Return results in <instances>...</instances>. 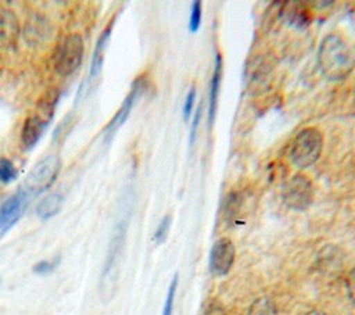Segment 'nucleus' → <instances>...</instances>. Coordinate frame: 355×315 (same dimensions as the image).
Segmentation results:
<instances>
[{"mask_svg": "<svg viewBox=\"0 0 355 315\" xmlns=\"http://www.w3.org/2000/svg\"><path fill=\"white\" fill-rule=\"evenodd\" d=\"M316 61L322 76L330 82L344 80L355 67L354 51L338 33H329L322 39Z\"/></svg>", "mask_w": 355, "mask_h": 315, "instance_id": "nucleus-1", "label": "nucleus"}, {"mask_svg": "<svg viewBox=\"0 0 355 315\" xmlns=\"http://www.w3.org/2000/svg\"><path fill=\"white\" fill-rule=\"evenodd\" d=\"M128 225H129V214H122L116 219L111 233V239L108 243L104 266L100 278V286H98L100 298L104 303H108L114 297L118 289Z\"/></svg>", "mask_w": 355, "mask_h": 315, "instance_id": "nucleus-2", "label": "nucleus"}, {"mask_svg": "<svg viewBox=\"0 0 355 315\" xmlns=\"http://www.w3.org/2000/svg\"><path fill=\"white\" fill-rule=\"evenodd\" d=\"M57 99H58L57 92L51 90L46 93L37 103L35 112L26 117L21 130V144L24 146L25 150L33 148L36 143L40 140L43 132L46 130L47 125L53 119Z\"/></svg>", "mask_w": 355, "mask_h": 315, "instance_id": "nucleus-3", "label": "nucleus"}, {"mask_svg": "<svg viewBox=\"0 0 355 315\" xmlns=\"http://www.w3.org/2000/svg\"><path fill=\"white\" fill-rule=\"evenodd\" d=\"M323 135L318 128L309 126L301 129L291 142L288 150L290 162L298 169L312 167L322 154Z\"/></svg>", "mask_w": 355, "mask_h": 315, "instance_id": "nucleus-4", "label": "nucleus"}, {"mask_svg": "<svg viewBox=\"0 0 355 315\" xmlns=\"http://www.w3.org/2000/svg\"><path fill=\"white\" fill-rule=\"evenodd\" d=\"M60 169L61 158L55 154L46 155L29 171L21 189L25 190L31 197L42 194L54 183Z\"/></svg>", "mask_w": 355, "mask_h": 315, "instance_id": "nucleus-5", "label": "nucleus"}, {"mask_svg": "<svg viewBox=\"0 0 355 315\" xmlns=\"http://www.w3.org/2000/svg\"><path fill=\"white\" fill-rule=\"evenodd\" d=\"M83 39L79 33H69L64 36L54 51V69L61 76L73 74L83 58Z\"/></svg>", "mask_w": 355, "mask_h": 315, "instance_id": "nucleus-6", "label": "nucleus"}, {"mask_svg": "<svg viewBox=\"0 0 355 315\" xmlns=\"http://www.w3.org/2000/svg\"><path fill=\"white\" fill-rule=\"evenodd\" d=\"M283 203L294 211L306 210L313 201V186L312 180L304 175H294L283 189Z\"/></svg>", "mask_w": 355, "mask_h": 315, "instance_id": "nucleus-7", "label": "nucleus"}, {"mask_svg": "<svg viewBox=\"0 0 355 315\" xmlns=\"http://www.w3.org/2000/svg\"><path fill=\"white\" fill-rule=\"evenodd\" d=\"M146 87V82L144 78H137L133 83L132 87L129 90V93L126 94L125 100L122 101L121 107L118 108V111L114 114V117L111 118V121L108 122V125L104 128L103 130V137L104 142H110L112 139V136L116 133V130L126 122V119L129 118L135 104L137 103V100L140 99V96L143 94Z\"/></svg>", "mask_w": 355, "mask_h": 315, "instance_id": "nucleus-8", "label": "nucleus"}, {"mask_svg": "<svg viewBox=\"0 0 355 315\" xmlns=\"http://www.w3.org/2000/svg\"><path fill=\"white\" fill-rule=\"evenodd\" d=\"M31 198L25 190L19 189L0 205V239L19 221Z\"/></svg>", "mask_w": 355, "mask_h": 315, "instance_id": "nucleus-9", "label": "nucleus"}, {"mask_svg": "<svg viewBox=\"0 0 355 315\" xmlns=\"http://www.w3.org/2000/svg\"><path fill=\"white\" fill-rule=\"evenodd\" d=\"M236 247L229 237L218 239L209 251V271L214 276H225L234 264Z\"/></svg>", "mask_w": 355, "mask_h": 315, "instance_id": "nucleus-10", "label": "nucleus"}, {"mask_svg": "<svg viewBox=\"0 0 355 315\" xmlns=\"http://www.w3.org/2000/svg\"><path fill=\"white\" fill-rule=\"evenodd\" d=\"M19 24L12 11L0 7V49H10L17 43Z\"/></svg>", "mask_w": 355, "mask_h": 315, "instance_id": "nucleus-11", "label": "nucleus"}, {"mask_svg": "<svg viewBox=\"0 0 355 315\" xmlns=\"http://www.w3.org/2000/svg\"><path fill=\"white\" fill-rule=\"evenodd\" d=\"M111 32H112V22L108 24V26L101 32L100 37L97 39L93 56H92V62H90V68H89V76H87V85L92 83L98 74L101 72V67H103V61H104V56H105V49L107 44L110 42L111 37Z\"/></svg>", "mask_w": 355, "mask_h": 315, "instance_id": "nucleus-12", "label": "nucleus"}, {"mask_svg": "<svg viewBox=\"0 0 355 315\" xmlns=\"http://www.w3.org/2000/svg\"><path fill=\"white\" fill-rule=\"evenodd\" d=\"M220 79H222V57H220L219 53H216L214 72H212V78H211V83H209V94H208V119H209V125H212V122L215 119V114H216Z\"/></svg>", "mask_w": 355, "mask_h": 315, "instance_id": "nucleus-13", "label": "nucleus"}, {"mask_svg": "<svg viewBox=\"0 0 355 315\" xmlns=\"http://www.w3.org/2000/svg\"><path fill=\"white\" fill-rule=\"evenodd\" d=\"M64 197L60 193H53L46 196L36 207V214L42 218V219H49L51 216H54L62 205Z\"/></svg>", "mask_w": 355, "mask_h": 315, "instance_id": "nucleus-14", "label": "nucleus"}, {"mask_svg": "<svg viewBox=\"0 0 355 315\" xmlns=\"http://www.w3.org/2000/svg\"><path fill=\"white\" fill-rule=\"evenodd\" d=\"M248 315H276L275 303L269 297H261L251 304Z\"/></svg>", "mask_w": 355, "mask_h": 315, "instance_id": "nucleus-15", "label": "nucleus"}, {"mask_svg": "<svg viewBox=\"0 0 355 315\" xmlns=\"http://www.w3.org/2000/svg\"><path fill=\"white\" fill-rule=\"evenodd\" d=\"M18 176V171L14 167L12 161L7 158H0V182L7 185Z\"/></svg>", "mask_w": 355, "mask_h": 315, "instance_id": "nucleus-16", "label": "nucleus"}, {"mask_svg": "<svg viewBox=\"0 0 355 315\" xmlns=\"http://www.w3.org/2000/svg\"><path fill=\"white\" fill-rule=\"evenodd\" d=\"M178 283H179V276L178 273L172 278L168 293H166V298L164 303V308H162V314L161 315H172L173 312V303H175V296H176V290H178Z\"/></svg>", "mask_w": 355, "mask_h": 315, "instance_id": "nucleus-17", "label": "nucleus"}, {"mask_svg": "<svg viewBox=\"0 0 355 315\" xmlns=\"http://www.w3.org/2000/svg\"><path fill=\"white\" fill-rule=\"evenodd\" d=\"M171 225H172V216L171 215H165L161 219V222L158 223V226H157V229L154 232V236H153V239H154V241L157 244H161V243H164L166 240L169 229H171Z\"/></svg>", "mask_w": 355, "mask_h": 315, "instance_id": "nucleus-18", "label": "nucleus"}, {"mask_svg": "<svg viewBox=\"0 0 355 315\" xmlns=\"http://www.w3.org/2000/svg\"><path fill=\"white\" fill-rule=\"evenodd\" d=\"M201 15H202V8H201V1L196 0L191 3V11H190V19H189V28L190 32H197L200 25H201Z\"/></svg>", "mask_w": 355, "mask_h": 315, "instance_id": "nucleus-19", "label": "nucleus"}, {"mask_svg": "<svg viewBox=\"0 0 355 315\" xmlns=\"http://www.w3.org/2000/svg\"><path fill=\"white\" fill-rule=\"evenodd\" d=\"M194 103H196V86H191L186 94V100L183 103V108H182V114H183V119L189 121L193 111H194Z\"/></svg>", "mask_w": 355, "mask_h": 315, "instance_id": "nucleus-20", "label": "nucleus"}, {"mask_svg": "<svg viewBox=\"0 0 355 315\" xmlns=\"http://www.w3.org/2000/svg\"><path fill=\"white\" fill-rule=\"evenodd\" d=\"M58 259H43L33 266V272L37 275H47L55 269Z\"/></svg>", "mask_w": 355, "mask_h": 315, "instance_id": "nucleus-21", "label": "nucleus"}, {"mask_svg": "<svg viewBox=\"0 0 355 315\" xmlns=\"http://www.w3.org/2000/svg\"><path fill=\"white\" fill-rule=\"evenodd\" d=\"M345 287H347V294L351 303L355 304V266L348 272L347 279H345Z\"/></svg>", "mask_w": 355, "mask_h": 315, "instance_id": "nucleus-22", "label": "nucleus"}, {"mask_svg": "<svg viewBox=\"0 0 355 315\" xmlns=\"http://www.w3.org/2000/svg\"><path fill=\"white\" fill-rule=\"evenodd\" d=\"M201 115H202V104H200L194 112V119L191 122V129H190V144H193L196 140V135L201 122Z\"/></svg>", "mask_w": 355, "mask_h": 315, "instance_id": "nucleus-23", "label": "nucleus"}, {"mask_svg": "<svg viewBox=\"0 0 355 315\" xmlns=\"http://www.w3.org/2000/svg\"><path fill=\"white\" fill-rule=\"evenodd\" d=\"M204 315H223V311H222V308L218 304H212V305H209L207 308Z\"/></svg>", "mask_w": 355, "mask_h": 315, "instance_id": "nucleus-24", "label": "nucleus"}, {"mask_svg": "<svg viewBox=\"0 0 355 315\" xmlns=\"http://www.w3.org/2000/svg\"><path fill=\"white\" fill-rule=\"evenodd\" d=\"M32 28H35V29H37V28H39V29H43V28H44V29H47L46 26H43V24H40V25H39V24H33V25H32ZM37 33H39V31H36V32H35V33H33V35H32V36H31L28 40H32V39H35V35H37ZM42 35L46 37V32H44V31H42Z\"/></svg>", "mask_w": 355, "mask_h": 315, "instance_id": "nucleus-25", "label": "nucleus"}, {"mask_svg": "<svg viewBox=\"0 0 355 315\" xmlns=\"http://www.w3.org/2000/svg\"><path fill=\"white\" fill-rule=\"evenodd\" d=\"M305 315H326V314L323 311H320V309H312V311L306 312Z\"/></svg>", "mask_w": 355, "mask_h": 315, "instance_id": "nucleus-26", "label": "nucleus"}, {"mask_svg": "<svg viewBox=\"0 0 355 315\" xmlns=\"http://www.w3.org/2000/svg\"><path fill=\"white\" fill-rule=\"evenodd\" d=\"M0 283H1V278H0Z\"/></svg>", "mask_w": 355, "mask_h": 315, "instance_id": "nucleus-27", "label": "nucleus"}]
</instances>
